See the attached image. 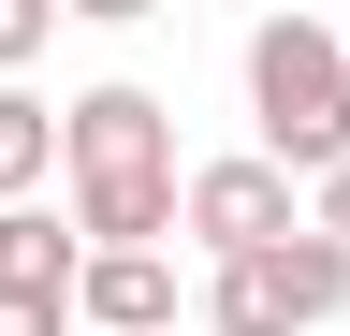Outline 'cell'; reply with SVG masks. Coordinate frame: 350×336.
<instances>
[{
	"instance_id": "7a4b0ae2",
	"label": "cell",
	"mask_w": 350,
	"mask_h": 336,
	"mask_svg": "<svg viewBox=\"0 0 350 336\" xmlns=\"http://www.w3.org/2000/svg\"><path fill=\"white\" fill-rule=\"evenodd\" d=\"M248 132H262V161L292 190L336 176L350 161V29H321V15H262L248 29Z\"/></svg>"
},
{
	"instance_id": "277c9868",
	"label": "cell",
	"mask_w": 350,
	"mask_h": 336,
	"mask_svg": "<svg viewBox=\"0 0 350 336\" xmlns=\"http://www.w3.org/2000/svg\"><path fill=\"white\" fill-rule=\"evenodd\" d=\"M175 234H190L204 263H248V248H292V234H306V205H292V176H278L262 146H234V161H190Z\"/></svg>"
},
{
	"instance_id": "8992f818",
	"label": "cell",
	"mask_w": 350,
	"mask_h": 336,
	"mask_svg": "<svg viewBox=\"0 0 350 336\" xmlns=\"http://www.w3.org/2000/svg\"><path fill=\"white\" fill-rule=\"evenodd\" d=\"M73 322L88 336H175V263H161V248H88Z\"/></svg>"
},
{
	"instance_id": "5b68a950",
	"label": "cell",
	"mask_w": 350,
	"mask_h": 336,
	"mask_svg": "<svg viewBox=\"0 0 350 336\" xmlns=\"http://www.w3.org/2000/svg\"><path fill=\"white\" fill-rule=\"evenodd\" d=\"M73 278H88V248L44 205H0V336H73Z\"/></svg>"
},
{
	"instance_id": "3957f363",
	"label": "cell",
	"mask_w": 350,
	"mask_h": 336,
	"mask_svg": "<svg viewBox=\"0 0 350 336\" xmlns=\"http://www.w3.org/2000/svg\"><path fill=\"white\" fill-rule=\"evenodd\" d=\"M350 307V248L336 234H292V248H248V263H204V322L219 336H321Z\"/></svg>"
},
{
	"instance_id": "6da1fadb",
	"label": "cell",
	"mask_w": 350,
	"mask_h": 336,
	"mask_svg": "<svg viewBox=\"0 0 350 336\" xmlns=\"http://www.w3.org/2000/svg\"><path fill=\"white\" fill-rule=\"evenodd\" d=\"M59 190H73V248H161L175 234V190H190L161 88H131V73L73 88L59 103Z\"/></svg>"
},
{
	"instance_id": "ba28073f",
	"label": "cell",
	"mask_w": 350,
	"mask_h": 336,
	"mask_svg": "<svg viewBox=\"0 0 350 336\" xmlns=\"http://www.w3.org/2000/svg\"><path fill=\"white\" fill-rule=\"evenodd\" d=\"M44 44H59V0H0V88H15Z\"/></svg>"
},
{
	"instance_id": "9c48e42d",
	"label": "cell",
	"mask_w": 350,
	"mask_h": 336,
	"mask_svg": "<svg viewBox=\"0 0 350 336\" xmlns=\"http://www.w3.org/2000/svg\"><path fill=\"white\" fill-rule=\"evenodd\" d=\"M306 234H336V248H350V161H336L321 190H306Z\"/></svg>"
},
{
	"instance_id": "52a82bcc",
	"label": "cell",
	"mask_w": 350,
	"mask_h": 336,
	"mask_svg": "<svg viewBox=\"0 0 350 336\" xmlns=\"http://www.w3.org/2000/svg\"><path fill=\"white\" fill-rule=\"evenodd\" d=\"M44 176H59V103L0 88V205H44Z\"/></svg>"
}]
</instances>
